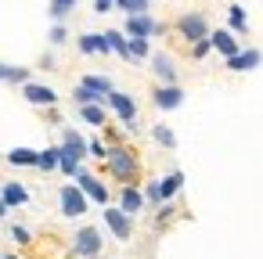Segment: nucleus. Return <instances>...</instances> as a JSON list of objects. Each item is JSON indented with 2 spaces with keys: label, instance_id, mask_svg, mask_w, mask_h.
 <instances>
[{
  "label": "nucleus",
  "instance_id": "nucleus-1",
  "mask_svg": "<svg viewBox=\"0 0 263 259\" xmlns=\"http://www.w3.org/2000/svg\"><path fill=\"white\" fill-rule=\"evenodd\" d=\"M105 166H108V173L116 176V180H123L126 187L137 180V173H141V162H137V155L130 151V148H123V144H112L108 148V158H105Z\"/></svg>",
  "mask_w": 263,
  "mask_h": 259
},
{
  "label": "nucleus",
  "instance_id": "nucleus-2",
  "mask_svg": "<svg viewBox=\"0 0 263 259\" xmlns=\"http://www.w3.org/2000/svg\"><path fill=\"white\" fill-rule=\"evenodd\" d=\"M177 33L195 47V44L209 40V33H213V29H209V22H205V15H202V11H187V15H180V18H177Z\"/></svg>",
  "mask_w": 263,
  "mask_h": 259
},
{
  "label": "nucleus",
  "instance_id": "nucleus-3",
  "mask_svg": "<svg viewBox=\"0 0 263 259\" xmlns=\"http://www.w3.org/2000/svg\"><path fill=\"white\" fill-rule=\"evenodd\" d=\"M105 105H108V108H112V112L119 115V123H123V126H126L130 133H137V130H141V126H137V101H134L130 94L116 90V94H112V97H108Z\"/></svg>",
  "mask_w": 263,
  "mask_h": 259
},
{
  "label": "nucleus",
  "instance_id": "nucleus-4",
  "mask_svg": "<svg viewBox=\"0 0 263 259\" xmlns=\"http://www.w3.org/2000/svg\"><path fill=\"white\" fill-rule=\"evenodd\" d=\"M58 205H62V216H69V220H80L83 212H87V205H90V198L76 187V184H65L62 191H58Z\"/></svg>",
  "mask_w": 263,
  "mask_h": 259
},
{
  "label": "nucleus",
  "instance_id": "nucleus-5",
  "mask_svg": "<svg viewBox=\"0 0 263 259\" xmlns=\"http://www.w3.org/2000/svg\"><path fill=\"white\" fill-rule=\"evenodd\" d=\"M72 252H76V259H94L101 252V230L98 227H80L72 234Z\"/></svg>",
  "mask_w": 263,
  "mask_h": 259
},
{
  "label": "nucleus",
  "instance_id": "nucleus-6",
  "mask_svg": "<svg viewBox=\"0 0 263 259\" xmlns=\"http://www.w3.org/2000/svg\"><path fill=\"white\" fill-rule=\"evenodd\" d=\"M130 40H152V36H162L166 26L155 22L152 15H137V18H126V29H123Z\"/></svg>",
  "mask_w": 263,
  "mask_h": 259
},
{
  "label": "nucleus",
  "instance_id": "nucleus-7",
  "mask_svg": "<svg viewBox=\"0 0 263 259\" xmlns=\"http://www.w3.org/2000/svg\"><path fill=\"white\" fill-rule=\"evenodd\" d=\"M76 187H80V191H83L90 202H98V205H105V209H108V187H105V184H101L94 173L80 169V173H76Z\"/></svg>",
  "mask_w": 263,
  "mask_h": 259
},
{
  "label": "nucleus",
  "instance_id": "nucleus-8",
  "mask_svg": "<svg viewBox=\"0 0 263 259\" xmlns=\"http://www.w3.org/2000/svg\"><path fill=\"white\" fill-rule=\"evenodd\" d=\"M105 227H108L119 241H130V234H134V216H126L119 205H116V209L108 205V209H105Z\"/></svg>",
  "mask_w": 263,
  "mask_h": 259
},
{
  "label": "nucleus",
  "instance_id": "nucleus-9",
  "mask_svg": "<svg viewBox=\"0 0 263 259\" xmlns=\"http://www.w3.org/2000/svg\"><path fill=\"white\" fill-rule=\"evenodd\" d=\"M62 158H69V162H83V155H90V148H87V141L76 133V130H65L62 133Z\"/></svg>",
  "mask_w": 263,
  "mask_h": 259
},
{
  "label": "nucleus",
  "instance_id": "nucleus-10",
  "mask_svg": "<svg viewBox=\"0 0 263 259\" xmlns=\"http://www.w3.org/2000/svg\"><path fill=\"white\" fill-rule=\"evenodd\" d=\"M152 72L162 79V87H177V62H173L170 54L155 51V54H152Z\"/></svg>",
  "mask_w": 263,
  "mask_h": 259
},
{
  "label": "nucleus",
  "instance_id": "nucleus-11",
  "mask_svg": "<svg viewBox=\"0 0 263 259\" xmlns=\"http://www.w3.org/2000/svg\"><path fill=\"white\" fill-rule=\"evenodd\" d=\"M209 44H213V51L223 54V62L234 58V54H241V47H238V40H234L231 29H213V33H209Z\"/></svg>",
  "mask_w": 263,
  "mask_h": 259
},
{
  "label": "nucleus",
  "instance_id": "nucleus-12",
  "mask_svg": "<svg viewBox=\"0 0 263 259\" xmlns=\"http://www.w3.org/2000/svg\"><path fill=\"white\" fill-rule=\"evenodd\" d=\"M22 97H26L29 105H40V108H51V105L58 101V94H54L51 87H44V83H26V87H22Z\"/></svg>",
  "mask_w": 263,
  "mask_h": 259
},
{
  "label": "nucleus",
  "instance_id": "nucleus-13",
  "mask_svg": "<svg viewBox=\"0 0 263 259\" xmlns=\"http://www.w3.org/2000/svg\"><path fill=\"white\" fill-rule=\"evenodd\" d=\"M152 101H155V108L173 112V108H180V105H184V90H180V87H159V90L152 94Z\"/></svg>",
  "mask_w": 263,
  "mask_h": 259
},
{
  "label": "nucleus",
  "instance_id": "nucleus-14",
  "mask_svg": "<svg viewBox=\"0 0 263 259\" xmlns=\"http://www.w3.org/2000/svg\"><path fill=\"white\" fill-rule=\"evenodd\" d=\"M263 62V54L256 51V47H249V51H241V54H234V58H227L223 65L231 69V72H252L256 65Z\"/></svg>",
  "mask_w": 263,
  "mask_h": 259
},
{
  "label": "nucleus",
  "instance_id": "nucleus-15",
  "mask_svg": "<svg viewBox=\"0 0 263 259\" xmlns=\"http://www.w3.org/2000/svg\"><path fill=\"white\" fill-rule=\"evenodd\" d=\"M119 209H123L126 216H137V212L144 209V191H141V187H134V184H130V187H123V191H119Z\"/></svg>",
  "mask_w": 263,
  "mask_h": 259
},
{
  "label": "nucleus",
  "instance_id": "nucleus-16",
  "mask_svg": "<svg viewBox=\"0 0 263 259\" xmlns=\"http://www.w3.org/2000/svg\"><path fill=\"white\" fill-rule=\"evenodd\" d=\"M80 51L83 54H112V44L105 33H83L80 36Z\"/></svg>",
  "mask_w": 263,
  "mask_h": 259
},
{
  "label": "nucleus",
  "instance_id": "nucleus-17",
  "mask_svg": "<svg viewBox=\"0 0 263 259\" xmlns=\"http://www.w3.org/2000/svg\"><path fill=\"white\" fill-rule=\"evenodd\" d=\"M0 198H4L11 209H18V205H26V202H29V191H26V184L8 180V184H0Z\"/></svg>",
  "mask_w": 263,
  "mask_h": 259
},
{
  "label": "nucleus",
  "instance_id": "nucleus-18",
  "mask_svg": "<svg viewBox=\"0 0 263 259\" xmlns=\"http://www.w3.org/2000/svg\"><path fill=\"white\" fill-rule=\"evenodd\" d=\"M80 87L94 90V94H98V97H105V101L116 94V87H112V79H108V76H83V79H80Z\"/></svg>",
  "mask_w": 263,
  "mask_h": 259
},
{
  "label": "nucleus",
  "instance_id": "nucleus-19",
  "mask_svg": "<svg viewBox=\"0 0 263 259\" xmlns=\"http://www.w3.org/2000/svg\"><path fill=\"white\" fill-rule=\"evenodd\" d=\"M180 187H184V173H180V169H173L170 176H162V180H159V198H162V205H166Z\"/></svg>",
  "mask_w": 263,
  "mask_h": 259
},
{
  "label": "nucleus",
  "instance_id": "nucleus-20",
  "mask_svg": "<svg viewBox=\"0 0 263 259\" xmlns=\"http://www.w3.org/2000/svg\"><path fill=\"white\" fill-rule=\"evenodd\" d=\"M227 26H231L234 36H245L249 33V18H245V8L241 4H231L227 8Z\"/></svg>",
  "mask_w": 263,
  "mask_h": 259
},
{
  "label": "nucleus",
  "instance_id": "nucleus-21",
  "mask_svg": "<svg viewBox=\"0 0 263 259\" xmlns=\"http://www.w3.org/2000/svg\"><path fill=\"white\" fill-rule=\"evenodd\" d=\"M105 36H108V44H112V54H119L123 62H130V36L119 33V29H108Z\"/></svg>",
  "mask_w": 263,
  "mask_h": 259
},
{
  "label": "nucleus",
  "instance_id": "nucleus-22",
  "mask_svg": "<svg viewBox=\"0 0 263 259\" xmlns=\"http://www.w3.org/2000/svg\"><path fill=\"white\" fill-rule=\"evenodd\" d=\"M0 83H29V69L22 65H0Z\"/></svg>",
  "mask_w": 263,
  "mask_h": 259
},
{
  "label": "nucleus",
  "instance_id": "nucleus-23",
  "mask_svg": "<svg viewBox=\"0 0 263 259\" xmlns=\"http://www.w3.org/2000/svg\"><path fill=\"white\" fill-rule=\"evenodd\" d=\"M8 162H11V166H36V162H40V151H33V148H15V151H8Z\"/></svg>",
  "mask_w": 263,
  "mask_h": 259
},
{
  "label": "nucleus",
  "instance_id": "nucleus-24",
  "mask_svg": "<svg viewBox=\"0 0 263 259\" xmlns=\"http://www.w3.org/2000/svg\"><path fill=\"white\" fill-rule=\"evenodd\" d=\"M58 166H62V148H44V151H40V162H36V169L51 173V169H58Z\"/></svg>",
  "mask_w": 263,
  "mask_h": 259
},
{
  "label": "nucleus",
  "instance_id": "nucleus-25",
  "mask_svg": "<svg viewBox=\"0 0 263 259\" xmlns=\"http://www.w3.org/2000/svg\"><path fill=\"white\" fill-rule=\"evenodd\" d=\"M76 4H80V0H51V18H54V26H62Z\"/></svg>",
  "mask_w": 263,
  "mask_h": 259
},
{
  "label": "nucleus",
  "instance_id": "nucleus-26",
  "mask_svg": "<svg viewBox=\"0 0 263 259\" xmlns=\"http://www.w3.org/2000/svg\"><path fill=\"white\" fill-rule=\"evenodd\" d=\"M116 8L126 11V18H137V15H148V0H116Z\"/></svg>",
  "mask_w": 263,
  "mask_h": 259
},
{
  "label": "nucleus",
  "instance_id": "nucleus-27",
  "mask_svg": "<svg viewBox=\"0 0 263 259\" xmlns=\"http://www.w3.org/2000/svg\"><path fill=\"white\" fill-rule=\"evenodd\" d=\"M80 119L90 123V126H105V108L101 105H83L80 108Z\"/></svg>",
  "mask_w": 263,
  "mask_h": 259
},
{
  "label": "nucleus",
  "instance_id": "nucleus-28",
  "mask_svg": "<svg viewBox=\"0 0 263 259\" xmlns=\"http://www.w3.org/2000/svg\"><path fill=\"white\" fill-rule=\"evenodd\" d=\"M72 97H76V105H80V108H83V105H105V97H98L94 90H87V87H80V83H76Z\"/></svg>",
  "mask_w": 263,
  "mask_h": 259
},
{
  "label": "nucleus",
  "instance_id": "nucleus-29",
  "mask_svg": "<svg viewBox=\"0 0 263 259\" xmlns=\"http://www.w3.org/2000/svg\"><path fill=\"white\" fill-rule=\"evenodd\" d=\"M152 137H155V144H162V148H177V137H173V130L170 126H152Z\"/></svg>",
  "mask_w": 263,
  "mask_h": 259
},
{
  "label": "nucleus",
  "instance_id": "nucleus-30",
  "mask_svg": "<svg viewBox=\"0 0 263 259\" xmlns=\"http://www.w3.org/2000/svg\"><path fill=\"white\" fill-rule=\"evenodd\" d=\"M141 58L152 62V44L148 40H130V62H141Z\"/></svg>",
  "mask_w": 263,
  "mask_h": 259
},
{
  "label": "nucleus",
  "instance_id": "nucleus-31",
  "mask_svg": "<svg viewBox=\"0 0 263 259\" xmlns=\"http://www.w3.org/2000/svg\"><path fill=\"white\" fill-rule=\"evenodd\" d=\"M144 202L162 205V198H159V180H148V184H144Z\"/></svg>",
  "mask_w": 263,
  "mask_h": 259
},
{
  "label": "nucleus",
  "instance_id": "nucleus-32",
  "mask_svg": "<svg viewBox=\"0 0 263 259\" xmlns=\"http://www.w3.org/2000/svg\"><path fill=\"white\" fill-rule=\"evenodd\" d=\"M87 148H90V155H94V158H101V162L108 158V148H105L101 141H87Z\"/></svg>",
  "mask_w": 263,
  "mask_h": 259
},
{
  "label": "nucleus",
  "instance_id": "nucleus-33",
  "mask_svg": "<svg viewBox=\"0 0 263 259\" xmlns=\"http://www.w3.org/2000/svg\"><path fill=\"white\" fill-rule=\"evenodd\" d=\"M11 237H15V241H18V245H29V241H33V234H29V230H26V227H18V223H15V227H11Z\"/></svg>",
  "mask_w": 263,
  "mask_h": 259
},
{
  "label": "nucleus",
  "instance_id": "nucleus-34",
  "mask_svg": "<svg viewBox=\"0 0 263 259\" xmlns=\"http://www.w3.org/2000/svg\"><path fill=\"white\" fill-rule=\"evenodd\" d=\"M47 40H51V44H54V47H58V44H65V40H69V33H65V26H54V29H51V36H47Z\"/></svg>",
  "mask_w": 263,
  "mask_h": 259
},
{
  "label": "nucleus",
  "instance_id": "nucleus-35",
  "mask_svg": "<svg viewBox=\"0 0 263 259\" xmlns=\"http://www.w3.org/2000/svg\"><path fill=\"white\" fill-rule=\"evenodd\" d=\"M209 51H213V44H209V40H202V44H195V47H191V54H195L198 62H202V58H205Z\"/></svg>",
  "mask_w": 263,
  "mask_h": 259
},
{
  "label": "nucleus",
  "instance_id": "nucleus-36",
  "mask_svg": "<svg viewBox=\"0 0 263 259\" xmlns=\"http://www.w3.org/2000/svg\"><path fill=\"white\" fill-rule=\"evenodd\" d=\"M170 216H173V205H170V202H166V205H162V209H159V227H162V223H166V220H170Z\"/></svg>",
  "mask_w": 263,
  "mask_h": 259
},
{
  "label": "nucleus",
  "instance_id": "nucleus-37",
  "mask_svg": "<svg viewBox=\"0 0 263 259\" xmlns=\"http://www.w3.org/2000/svg\"><path fill=\"white\" fill-rule=\"evenodd\" d=\"M8 209H11V205H8L4 198H0V220H4V216H8Z\"/></svg>",
  "mask_w": 263,
  "mask_h": 259
},
{
  "label": "nucleus",
  "instance_id": "nucleus-38",
  "mask_svg": "<svg viewBox=\"0 0 263 259\" xmlns=\"http://www.w3.org/2000/svg\"><path fill=\"white\" fill-rule=\"evenodd\" d=\"M4 259H18V255H4Z\"/></svg>",
  "mask_w": 263,
  "mask_h": 259
}]
</instances>
